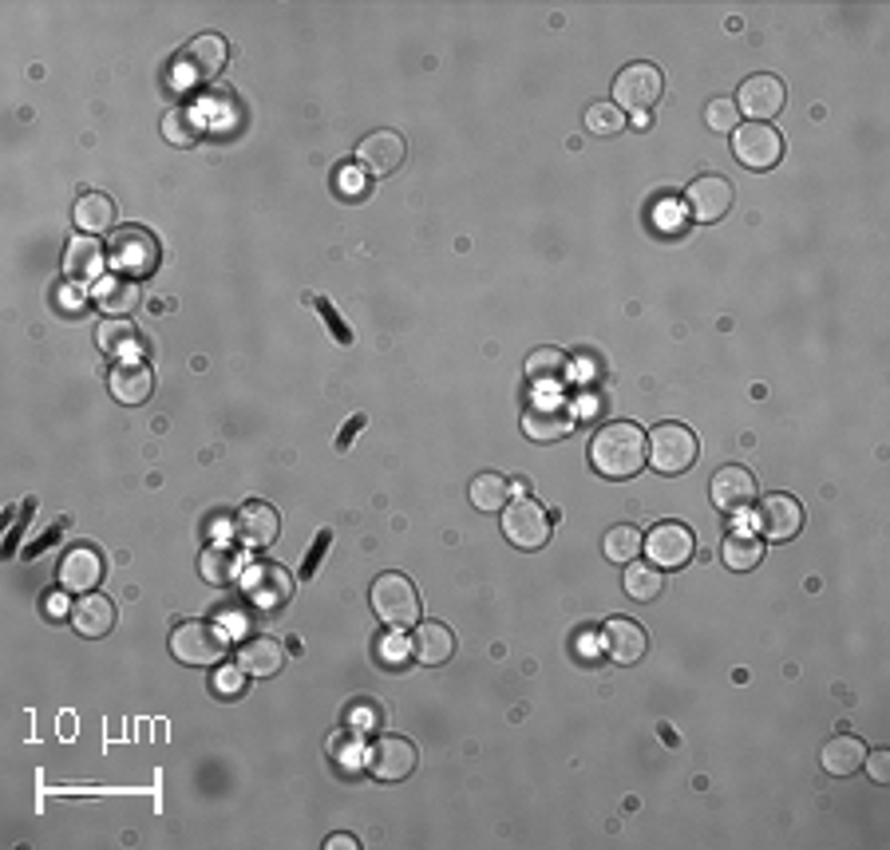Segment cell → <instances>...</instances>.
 Listing matches in <instances>:
<instances>
[{
  "mask_svg": "<svg viewBox=\"0 0 890 850\" xmlns=\"http://www.w3.org/2000/svg\"><path fill=\"white\" fill-rule=\"evenodd\" d=\"M590 463L606 479H634L637 470L649 463L646 432L637 424H626V419L598 427V435H594L590 444Z\"/></svg>",
  "mask_w": 890,
  "mask_h": 850,
  "instance_id": "cell-1",
  "label": "cell"
},
{
  "mask_svg": "<svg viewBox=\"0 0 890 850\" xmlns=\"http://www.w3.org/2000/svg\"><path fill=\"white\" fill-rule=\"evenodd\" d=\"M523 432L535 439V444H558L570 432H578V407L574 396H566L563 388H538V396L523 412Z\"/></svg>",
  "mask_w": 890,
  "mask_h": 850,
  "instance_id": "cell-2",
  "label": "cell"
},
{
  "mask_svg": "<svg viewBox=\"0 0 890 850\" xmlns=\"http://www.w3.org/2000/svg\"><path fill=\"white\" fill-rule=\"evenodd\" d=\"M230 649L226 629H219L214 621H182L171 634V652L182 665H194V669H206V665H219Z\"/></svg>",
  "mask_w": 890,
  "mask_h": 850,
  "instance_id": "cell-3",
  "label": "cell"
},
{
  "mask_svg": "<svg viewBox=\"0 0 890 850\" xmlns=\"http://www.w3.org/2000/svg\"><path fill=\"white\" fill-rule=\"evenodd\" d=\"M697 435L685 424H661L649 435V463H654L661 475H685V470L697 463Z\"/></svg>",
  "mask_w": 890,
  "mask_h": 850,
  "instance_id": "cell-4",
  "label": "cell"
},
{
  "mask_svg": "<svg viewBox=\"0 0 890 850\" xmlns=\"http://www.w3.org/2000/svg\"><path fill=\"white\" fill-rule=\"evenodd\" d=\"M373 609L384 625H396V629L416 625V617H419L416 586H412L404 574H381V578L373 581Z\"/></svg>",
  "mask_w": 890,
  "mask_h": 850,
  "instance_id": "cell-5",
  "label": "cell"
},
{
  "mask_svg": "<svg viewBox=\"0 0 890 850\" xmlns=\"http://www.w3.org/2000/svg\"><path fill=\"white\" fill-rule=\"evenodd\" d=\"M503 534L518 550H543L546 538H550V518H546V510L538 507L535 498H515L503 510Z\"/></svg>",
  "mask_w": 890,
  "mask_h": 850,
  "instance_id": "cell-6",
  "label": "cell"
},
{
  "mask_svg": "<svg viewBox=\"0 0 890 850\" xmlns=\"http://www.w3.org/2000/svg\"><path fill=\"white\" fill-rule=\"evenodd\" d=\"M732 151L748 171H772L783 159V139L768 123H745L732 131Z\"/></svg>",
  "mask_w": 890,
  "mask_h": 850,
  "instance_id": "cell-7",
  "label": "cell"
},
{
  "mask_svg": "<svg viewBox=\"0 0 890 850\" xmlns=\"http://www.w3.org/2000/svg\"><path fill=\"white\" fill-rule=\"evenodd\" d=\"M661 91H665V80L654 64H629V68H621L618 80H614V103L626 111H646L661 100Z\"/></svg>",
  "mask_w": 890,
  "mask_h": 850,
  "instance_id": "cell-8",
  "label": "cell"
},
{
  "mask_svg": "<svg viewBox=\"0 0 890 850\" xmlns=\"http://www.w3.org/2000/svg\"><path fill=\"white\" fill-rule=\"evenodd\" d=\"M111 262L115 270H123L128 277H146V273L159 265V242L146 230L128 226L111 237Z\"/></svg>",
  "mask_w": 890,
  "mask_h": 850,
  "instance_id": "cell-9",
  "label": "cell"
},
{
  "mask_svg": "<svg viewBox=\"0 0 890 850\" xmlns=\"http://www.w3.org/2000/svg\"><path fill=\"white\" fill-rule=\"evenodd\" d=\"M783 100H788L783 83L776 80V75L760 72V75H748V80L740 83V95H736V111H740V115H748L752 123H768V119L780 115V111H783Z\"/></svg>",
  "mask_w": 890,
  "mask_h": 850,
  "instance_id": "cell-10",
  "label": "cell"
},
{
  "mask_svg": "<svg viewBox=\"0 0 890 850\" xmlns=\"http://www.w3.org/2000/svg\"><path fill=\"white\" fill-rule=\"evenodd\" d=\"M242 589H245V597H250L257 609H277V606H285V601H290L293 578H290V570L273 566V561H257V566H250V570H245Z\"/></svg>",
  "mask_w": 890,
  "mask_h": 850,
  "instance_id": "cell-11",
  "label": "cell"
},
{
  "mask_svg": "<svg viewBox=\"0 0 890 850\" xmlns=\"http://www.w3.org/2000/svg\"><path fill=\"white\" fill-rule=\"evenodd\" d=\"M641 546H646L649 561H654L657 570H681L685 561L692 558V530L681 523H661L657 530H649V538Z\"/></svg>",
  "mask_w": 890,
  "mask_h": 850,
  "instance_id": "cell-12",
  "label": "cell"
},
{
  "mask_svg": "<svg viewBox=\"0 0 890 850\" xmlns=\"http://www.w3.org/2000/svg\"><path fill=\"white\" fill-rule=\"evenodd\" d=\"M709 490H712V503H717V510H725V515H745V510L756 503L752 470L740 467V463H728V467H720L717 475H712Z\"/></svg>",
  "mask_w": 890,
  "mask_h": 850,
  "instance_id": "cell-13",
  "label": "cell"
},
{
  "mask_svg": "<svg viewBox=\"0 0 890 850\" xmlns=\"http://www.w3.org/2000/svg\"><path fill=\"white\" fill-rule=\"evenodd\" d=\"M404 154H408V143L396 131H373L361 143L356 159L368 171V179H388V174H396L404 166Z\"/></svg>",
  "mask_w": 890,
  "mask_h": 850,
  "instance_id": "cell-14",
  "label": "cell"
},
{
  "mask_svg": "<svg viewBox=\"0 0 890 850\" xmlns=\"http://www.w3.org/2000/svg\"><path fill=\"white\" fill-rule=\"evenodd\" d=\"M685 202H689V214L705 222V226L720 222L732 210V182L720 179V174H700L689 186V194H685Z\"/></svg>",
  "mask_w": 890,
  "mask_h": 850,
  "instance_id": "cell-15",
  "label": "cell"
},
{
  "mask_svg": "<svg viewBox=\"0 0 890 850\" xmlns=\"http://www.w3.org/2000/svg\"><path fill=\"white\" fill-rule=\"evenodd\" d=\"M756 526H760L763 538H772V543H788L796 538L803 526V507L796 503L791 495H768L756 510Z\"/></svg>",
  "mask_w": 890,
  "mask_h": 850,
  "instance_id": "cell-16",
  "label": "cell"
},
{
  "mask_svg": "<svg viewBox=\"0 0 890 850\" xmlns=\"http://www.w3.org/2000/svg\"><path fill=\"white\" fill-rule=\"evenodd\" d=\"M368 768H373L376 779H408L416 771V743H408L404 736H381L368 751Z\"/></svg>",
  "mask_w": 890,
  "mask_h": 850,
  "instance_id": "cell-17",
  "label": "cell"
},
{
  "mask_svg": "<svg viewBox=\"0 0 890 850\" xmlns=\"http://www.w3.org/2000/svg\"><path fill=\"white\" fill-rule=\"evenodd\" d=\"M55 578H60V589H64V594H91L103 578V558L91 550V546H75V550H68L64 558H60Z\"/></svg>",
  "mask_w": 890,
  "mask_h": 850,
  "instance_id": "cell-18",
  "label": "cell"
},
{
  "mask_svg": "<svg viewBox=\"0 0 890 850\" xmlns=\"http://www.w3.org/2000/svg\"><path fill=\"white\" fill-rule=\"evenodd\" d=\"M234 530L250 550H265V546L277 543V534H282V518L270 503H245L234 518Z\"/></svg>",
  "mask_w": 890,
  "mask_h": 850,
  "instance_id": "cell-19",
  "label": "cell"
},
{
  "mask_svg": "<svg viewBox=\"0 0 890 850\" xmlns=\"http://www.w3.org/2000/svg\"><path fill=\"white\" fill-rule=\"evenodd\" d=\"M646 629L637 621H626V617H614L606 621L601 629V649L609 652V660H618V665H637V660L646 657Z\"/></svg>",
  "mask_w": 890,
  "mask_h": 850,
  "instance_id": "cell-20",
  "label": "cell"
},
{
  "mask_svg": "<svg viewBox=\"0 0 890 850\" xmlns=\"http://www.w3.org/2000/svg\"><path fill=\"white\" fill-rule=\"evenodd\" d=\"M151 392H155V372L143 361H123L111 368V396L119 404H146Z\"/></svg>",
  "mask_w": 890,
  "mask_h": 850,
  "instance_id": "cell-21",
  "label": "cell"
},
{
  "mask_svg": "<svg viewBox=\"0 0 890 850\" xmlns=\"http://www.w3.org/2000/svg\"><path fill=\"white\" fill-rule=\"evenodd\" d=\"M91 301H95L103 313H111V317H123V313H131V308L139 305V285L128 273H103V277L91 285Z\"/></svg>",
  "mask_w": 890,
  "mask_h": 850,
  "instance_id": "cell-22",
  "label": "cell"
},
{
  "mask_svg": "<svg viewBox=\"0 0 890 850\" xmlns=\"http://www.w3.org/2000/svg\"><path fill=\"white\" fill-rule=\"evenodd\" d=\"M95 344H100L103 356H111V361H119V364L143 356V336L135 333L131 321H119V317L103 321L100 333H95Z\"/></svg>",
  "mask_w": 890,
  "mask_h": 850,
  "instance_id": "cell-23",
  "label": "cell"
},
{
  "mask_svg": "<svg viewBox=\"0 0 890 850\" xmlns=\"http://www.w3.org/2000/svg\"><path fill=\"white\" fill-rule=\"evenodd\" d=\"M455 652V634L439 621H419L416 637H412V657L419 665H447Z\"/></svg>",
  "mask_w": 890,
  "mask_h": 850,
  "instance_id": "cell-24",
  "label": "cell"
},
{
  "mask_svg": "<svg viewBox=\"0 0 890 850\" xmlns=\"http://www.w3.org/2000/svg\"><path fill=\"white\" fill-rule=\"evenodd\" d=\"M182 68H186L194 80H214V75L226 68V40L214 37V32L199 37L186 48V55H182Z\"/></svg>",
  "mask_w": 890,
  "mask_h": 850,
  "instance_id": "cell-25",
  "label": "cell"
},
{
  "mask_svg": "<svg viewBox=\"0 0 890 850\" xmlns=\"http://www.w3.org/2000/svg\"><path fill=\"white\" fill-rule=\"evenodd\" d=\"M867 760V743L859 736H836L827 740L823 751H819V763H823L827 776H854Z\"/></svg>",
  "mask_w": 890,
  "mask_h": 850,
  "instance_id": "cell-26",
  "label": "cell"
},
{
  "mask_svg": "<svg viewBox=\"0 0 890 850\" xmlns=\"http://www.w3.org/2000/svg\"><path fill=\"white\" fill-rule=\"evenodd\" d=\"M111 625H115V606L103 594H88L83 601H75L72 629L80 637H108Z\"/></svg>",
  "mask_w": 890,
  "mask_h": 850,
  "instance_id": "cell-27",
  "label": "cell"
},
{
  "mask_svg": "<svg viewBox=\"0 0 890 850\" xmlns=\"http://www.w3.org/2000/svg\"><path fill=\"white\" fill-rule=\"evenodd\" d=\"M237 660H242V669L250 672V677L265 680V677H277L285 665V649L273 637H254V641H245L242 649H237Z\"/></svg>",
  "mask_w": 890,
  "mask_h": 850,
  "instance_id": "cell-28",
  "label": "cell"
},
{
  "mask_svg": "<svg viewBox=\"0 0 890 850\" xmlns=\"http://www.w3.org/2000/svg\"><path fill=\"white\" fill-rule=\"evenodd\" d=\"M103 262H108V254H103V245L95 242V237H72L64 250V270L68 277H103Z\"/></svg>",
  "mask_w": 890,
  "mask_h": 850,
  "instance_id": "cell-29",
  "label": "cell"
},
{
  "mask_svg": "<svg viewBox=\"0 0 890 850\" xmlns=\"http://www.w3.org/2000/svg\"><path fill=\"white\" fill-rule=\"evenodd\" d=\"M720 554H725V566H728V570L748 574V570H756V566H760L763 546H760V538H756V534H748V530H732V534H728V538H725V546H720Z\"/></svg>",
  "mask_w": 890,
  "mask_h": 850,
  "instance_id": "cell-30",
  "label": "cell"
},
{
  "mask_svg": "<svg viewBox=\"0 0 890 850\" xmlns=\"http://www.w3.org/2000/svg\"><path fill=\"white\" fill-rule=\"evenodd\" d=\"M75 226L88 230V234H103V230L115 226V206H111L108 194H83L75 202Z\"/></svg>",
  "mask_w": 890,
  "mask_h": 850,
  "instance_id": "cell-31",
  "label": "cell"
},
{
  "mask_svg": "<svg viewBox=\"0 0 890 850\" xmlns=\"http://www.w3.org/2000/svg\"><path fill=\"white\" fill-rule=\"evenodd\" d=\"M566 372H570V356L558 353V348H538V353L527 356V376L543 384V388H555Z\"/></svg>",
  "mask_w": 890,
  "mask_h": 850,
  "instance_id": "cell-32",
  "label": "cell"
},
{
  "mask_svg": "<svg viewBox=\"0 0 890 850\" xmlns=\"http://www.w3.org/2000/svg\"><path fill=\"white\" fill-rule=\"evenodd\" d=\"M237 570H242V554L230 550V546H210V550L202 554V578H206L210 586H230V581L237 578Z\"/></svg>",
  "mask_w": 890,
  "mask_h": 850,
  "instance_id": "cell-33",
  "label": "cell"
},
{
  "mask_svg": "<svg viewBox=\"0 0 890 850\" xmlns=\"http://www.w3.org/2000/svg\"><path fill=\"white\" fill-rule=\"evenodd\" d=\"M163 135H166V143H174V146H194V143H199V135H202L199 111H194V108L166 111V115H163Z\"/></svg>",
  "mask_w": 890,
  "mask_h": 850,
  "instance_id": "cell-34",
  "label": "cell"
},
{
  "mask_svg": "<svg viewBox=\"0 0 890 850\" xmlns=\"http://www.w3.org/2000/svg\"><path fill=\"white\" fill-rule=\"evenodd\" d=\"M510 498V483L503 479V475H495V470H483V475H475L472 483V503L475 510H503Z\"/></svg>",
  "mask_w": 890,
  "mask_h": 850,
  "instance_id": "cell-35",
  "label": "cell"
},
{
  "mask_svg": "<svg viewBox=\"0 0 890 850\" xmlns=\"http://www.w3.org/2000/svg\"><path fill=\"white\" fill-rule=\"evenodd\" d=\"M641 530L637 526H614V530H606V543H601V550H606L609 561H618V566H629V561L641 554Z\"/></svg>",
  "mask_w": 890,
  "mask_h": 850,
  "instance_id": "cell-36",
  "label": "cell"
},
{
  "mask_svg": "<svg viewBox=\"0 0 890 850\" xmlns=\"http://www.w3.org/2000/svg\"><path fill=\"white\" fill-rule=\"evenodd\" d=\"M626 594L634 597V601H654L657 594H661V574H657V566H629L626 570Z\"/></svg>",
  "mask_w": 890,
  "mask_h": 850,
  "instance_id": "cell-37",
  "label": "cell"
},
{
  "mask_svg": "<svg viewBox=\"0 0 890 850\" xmlns=\"http://www.w3.org/2000/svg\"><path fill=\"white\" fill-rule=\"evenodd\" d=\"M586 128H590L594 135H618V131L626 128V111H621L618 103H594V108L586 111Z\"/></svg>",
  "mask_w": 890,
  "mask_h": 850,
  "instance_id": "cell-38",
  "label": "cell"
},
{
  "mask_svg": "<svg viewBox=\"0 0 890 850\" xmlns=\"http://www.w3.org/2000/svg\"><path fill=\"white\" fill-rule=\"evenodd\" d=\"M210 692L222 700H234L245 692V669H237V665H222V669H214V677H210Z\"/></svg>",
  "mask_w": 890,
  "mask_h": 850,
  "instance_id": "cell-39",
  "label": "cell"
},
{
  "mask_svg": "<svg viewBox=\"0 0 890 850\" xmlns=\"http://www.w3.org/2000/svg\"><path fill=\"white\" fill-rule=\"evenodd\" d=\"M368 191V171L361 163H345L336 166V194H345V199H361Z\"/></svg>",
  "mask_w": 890,
  "mask_h": 850,
  "instance_id": "cell-40",
  "label": "cell"
},
{
  "mask_svg": "<svg viewBox=\"0 0 890 850\" xmlns=\"http://www.w3.org/2000/svg\"><path fill=\"white\" fill-rule=\"evenodd\" d=\"M705 123H709L712 131H720V135H732V131L740 128V111H736L732 100H712L709 111H705Z\"/></svg>",
  "mask_w": 890,
  "mask_h": 850,
  "instance_id": "cell-41",
  "label": "cell"
},
{
  "mask_svg": "<svg viewBox=\"0 0 890 850\" xmlns=\"http://www.w3.org/2000/svg\"><path fill=\"white\" fill-rule=\"evenodd\" d=\"M654 222H657V230H672V234H681V230H685L681 202L661 199V202H657V214H654Z\"/></svg>",
  "mask_w": 890,
  "mask_h": 850,
  "instance_id": "cell-42",
  "label": "cell"
},
{
  "mask_svg": "<svg viewBox=\"0 0 890 850\" xmlns=\"http://www.w3.org/2000/svg\"><path fill=\"white\" fill-rule=\"evenodd\" d=\"M328 543H333V530H321L317 538H313L310 554H305V566H301V578H313V574H317V561L325 558Z\"/></svg>",
  "mask_w": 890,
  "mask_h": 850,
  "instance_id": "cell-43",
  "label": "cell"
},
{
  "mask_svg": "<svg viewBox=\"0 0 890 850\" xmlns=\"http://www.w3.org/2000/svg\"><path fill=\"white\" fill-rule=\"evenodd\" d=\"M310 301H313V305H317V313H321V317L328 321V328H333V336H336V341H341V344H353V333H348V325H345V321H341V317H336V313H333V305H328L325 297H310Z\"/></svg>",
  "mask_w": 890,
  "mask_h": 850,
  "instance_id": "cell-44",
  "label": "cell"
},
{
  "mask_svg": "<svg viewBox=\"0 0 890 850\" xmlns=\"http://www.w3.org/2000/svg\"><path fill=\"white\" fill-rule=\"evenodd\" d=\"M863 763H867V771H871L874 783H887L890 779V751H871Z\"/></svg>",
  "mask_w": 890,
  "mask_h": 850,
  "instance_id": "cell-45",
  "label": "cell"
},
{
  "mask_svg": "<svg viewBox=\"0 0 890 850\" xmlns=\"http://www.w3.org/2000/svg\"><path fill=\"white\" fill-rule=\"evenodd\" d=\"M55 305L64 308V313H80V308H83V293L75 290V285H60V290H55Z\"/></svg>",
  "mask_w": 890,
  "mask_h": 850,
  "instance_id": "cell-46",
  "label": "cell"
},
{
  "mask_svg": "<svg viewBox=\"0 0 890 850\" xmlns=\"http://www.w3.org/2000/svg\"><path fill=\"white\" fill-rule=\"evenodd\" d=\"M381 649H384V657H388L392 665H401L404 657H412V645L404 641V637H388V641H384Z\"/></svg>",
  "mask_w": 890,
  "mask_h": 850,
  "instance_id": "cell-47",
  "label": "cell"
},
{
  "mask_svg": "<svg viewBox=\"0 0 890 850\" xmlns=\"http://www.w3.org/2000/svg\"><path fill=\"white\" fill-rule=\"evenodd\" d=\"M361 427H364V416H353V419H348L345 432H341V439H336V447H341V452H348V444H353V439H356V432H361Z\"/></svg>",
  "mask_w": 890,
  "mask_h": 850,
  "instance_id": "cell-48",
  "label": "cell"
},
{
  "mask_svg": "<svg viewBox=\"0 0 890 850\" xmlns=\"http://www.w3.org/2000/svg\"><path fill=\"white\" fill-rule=\"evenodd\" d=\"M328 847H333V850H341V847H356V839H348V834H333V839H328Z\"/></svg>",
  "mask_w": 890,
  "mask_h": 850,
  "instance_id": "cell-49",
  "label": "cell"
},
{
  "mask_svg": "<svg viewBox=\"0 0 890 850\" xmlns=\"http://www.w3.org/2000/svg\"><path fill=\"white\" fill-rule=\"evenodd\" d=\"M649 123H654V119H649L646 111H634V128H641V131H646Z\"/></svg>",
  "mask_w": 890,
  "mask_h": 850,
  "instance_id": "cell-50",
  "label": "cell"
}]
</instances>
